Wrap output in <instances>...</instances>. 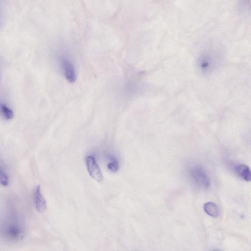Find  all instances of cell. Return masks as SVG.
I'll list each match as a JSON object with an SVG mask.
<instances>
[{"label": "cell", "mask_w": 251, "mask_h": 251, "mask_svg": "<svg viewBox=\"0 0 251 251\" xmlns=\"http://www.w3.org/2000/svg\"><path fill=\"white\" fill-rule=\"evenodd\" d=\"M0 115L4 119L10 120L14 117L13 111L5 104L0 102Z\"/></svg>", "instance_id": "cell-9"}, {"label": "cell", "mask_w": 251, "mask_h": 251, "mask_svg": "<svg viewBox=\"0 0 251 251\" xmlns=\"http://www.w3.org/2000/svg\"><path fill=\"white\" fill-rule=\"evenodd\" d=\"M33 199L35 208L39 212L45 211L46 208V201L43 196L40 185H37L34 189Z\"/></svg>", "instance_id": "cell-5"}, {"label": "cell", "mask_w": 251, "mask_h": 251, "mask_svg": "<svg viewBox=\"0 0 251 251\" xmlns=\"http://www.w3.org/2000/svg\"><path fill=\"white\" fill-rule=\"evenodd\" d=\"M87 170L90 176L99 182L103 180L102 172L97 163L95 158L92 156H87L85 158Z\"/></svg>", "instance_id": "cell-3"}, {"label": "cell", "mask_w": 251, "mask_h": 251, "mask_svg": "<svg viewBox=\"0 0 251 251\" xmlns=\"http://www.w3.org/2000/svg\"><path fill=\"white\" fill-rule=\"evenodd\" d=\"M9 183L8 168L4 162L0 159V184L6 186Z\"/></svg>", "instance_id": "cell-7"}, {"label": "cell", "mask_w": 251, "mask_h": 251, "mask_svg": "<svg viewBox=\"0 0 251 251\" xmlns=\"http://www.w3.org/2000/svg\"><path fill=\"white\" fill-rule=\"evenodd\" d=\"M204 210L208 215L217 218L219 216V209L218 206L213 202H208L203 205Z\"/></svg>", "instance_id": "cell-8"}, {"label": "cell", "mask_w": 251, "mask_h": 251, "mask_svg": "<svg viewBox=\"0 0 251 251\" xmlns=\"http://www.w3.org/2000/svg\"><path fill=\"white\" fill-rule=\"evenodd\" d=\"M1 25V0H0V28Z\"/></svg>", "instance_id": "cell-11"}, {"label": "cell", "mask_w": 251, "mask_h": 251, "mask_svg": "<svg viewBox=\"0 0 251 251\" xmlns=\"http://www.w3.org/2000/svg\"><path fill=\"white\" fill-rule=\"evenodd\" d=\"M234 170L237 175L245 181H250L251 180V173L250 168L246 165L239 164L236 165Z\"/></svg>", "instance_id": "cell-6"}, {"label": "cell", "mask_w": 251, "mask_h": 251, "mask_svg": "<svg viewBox=\"0 0 251 251\" xmlns=\"http://www.w3.org/2000/svg\"><path fill=\"white\" fill-rule=\"evenodd\" d=\"M107 167L112 172H116L119 169V164L116 160H113L112 162L109 163Z\"/></svg>", "instance_id": "cell-10"}, {"label": "cell", "mask_w": 251, "mask_h": 251, "mask_svg": "<svg viewBox=\"0 0 251 251\" xmlns=\"http://www.w3.org/2000/svg\"><path fill=\"white\" fill-rule=\"evenodd\" d=\"M190 174L195 182L201 187L207 189L210 186V179L205 170L200 165H195L190 169Z\"/></svg>", "instance_id": "cell-2"}, {"label": "cell", "mask_w": 251, "mask_h": 251, "mask_svg": "<svg viewBox=\"0 0 251 251\" xmlns=\"http://www.w3.org/2000/svg\"><path fill=\"white\" fill-rule=\"evenodd\" d=\"M26 226L23 216L15 203L8 201L0 209V238L9 243L25 237Z\"/></svg>", "instance_id": "cell-1"}, {"label": "cell", "mask_w": 251, "mask_h": 251, "mask_svg": "<svg viewBox=\"0 0 251 251\" xmlns=\"http://www.w3.org/2000/svg\"><path fill=\"white\" fill-rule=\"evenodd\" d=\"M61 64L64 75L67 81L70 83L75 82L76 76L72 63L67 58L62 57L61 59Z\"/></svg>", "instance_id": "cell-4"}]
</instances>
